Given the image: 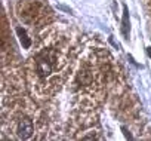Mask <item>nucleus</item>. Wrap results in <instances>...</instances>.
<instances>
[{"instance_id": "nucleus-1", "label": "nucleus", "mask_w": 151, "mask_h": 141, "mask_svg": "<svg viewBox=\"0 0 151 141\" xmlns=\"http://www.w3.org/2000/svg\"><path fill=\"white\" fill-rule=\"evenodd\" d=\"M55 59V52L53 51H43L39 56H37V62H36V68L40 77H47L52 73V64Z\"/></svg>"}, {"instance_id": "nucleus-2", "label": "nucleus", "mask_w": 151, "mask_h": 141, "mask_svg": "<svg viewBox=\"0 0 151 141\" xmlns=\"http://www.w3.org/2000/svg\"><path fill=\"white\" fill-rule=\"evenodd\" d=\"M17 132H18V137H19V138H22V140L30 138V137L33 135V132H34V125H33L31 119H28V117L21 119V120H19V123H18Z\"/></svg>"}, {"instance_id": "nucleus-3", "label": "nucleus", "mask_w": 151, "mask_h": 141, "mask_svg": "<svg viewBox=\"0 0 151 141\" xmlns=\"http://www.w3.org/2000/svg\"><path fill=\"white\" fill-rule=\"evenodd\" d=\"M129 28H130V24H129V11H127V6H123V20H122V33L124 36V39H127L129 36Z\"/></svg>"}, {"instance_id": "nucleus-4", "label": "nucleus", "mask_w": 151, "mask_h": 141, "mask_svg": "<svg viewBox=\"0 0 151 141\" xmlns=\"http://www.w3.org/2000/svg\"><path fill=\"white\" fill-rule=\"evenodd\" d=\"M17 33H18V36H19L21 43H22V48L28 49V48L31 46V40H30V37L27 36L25 30H24V28H21V27H18V28H17Z\"/></svg>"}, {"instance_id": "nucleus-5", "label": "nucleus", "mask_w": 151, "mask_h": 141, "mask_svg": "<svg viewBox=\"0 0 151 141\" xmlns=\"http://www.w3.org/2000/svg\"><path fill=\"white\" fill-rule=\"evenodd\" d=\"M77 80L82 83V85H89L91 80H92V74L88 72V70H80V73L77 76Z\"/></svg>"}, {"instance_id": "nucleus-6", "label": "nucleus", "mask_w": 151, "mask_h": 141, "mask_svg": "<svg viewBox=\"0 0 151 141\" xmlns=\"http://www.w3.org/2000/svg\"><path fill=\"white\" fill-rule=\"evenodd\" d=\"M122 129H123V132H124V135H126V138H132V135H130V134H129V132L126 131V128H122Z\"/></svg>"}, {"instance_id": "nucleus-7", "label": "nucleus", "mask_w": 151, "mask_h": 141, "mask_svg": "<svg viewBox=\"0 0 151 141\" xmlns=\"http://www.w3.org/2000/svg\"><path fill=\"white\" fill-rule=\"evenodd\" d=\"M147 54H148V56L151 58V48H147Z\"/></svg>"}]
</instances>
